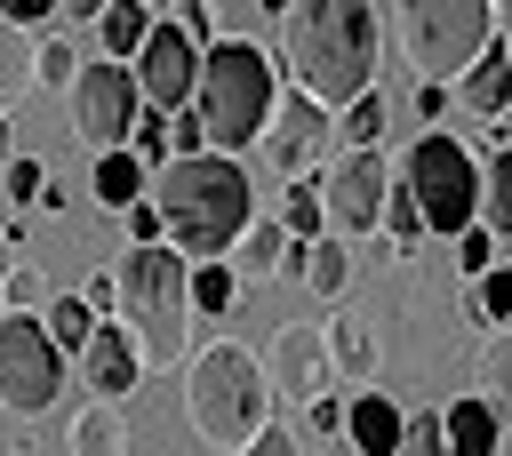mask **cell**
Returning <instances> with one entry per match:
<instances>
[{
	"mask_svg": "<svg viewBox=\"0 0 512 456\" xmlns=\"http://www.w3.org/2000/svg\"><path fill=\"white\" fill-rule=\"evenodd\" d=\"M280 224H288V240H320V224H328V192H312V184H288V200H280Z\"/></svg>",
	"mask_w": 512,
	"mask_h": 456,
	"instance_id": "cell-28",
	"label": "cell"
},
{
	"mask_svg": "<svg viewBox=\"0 0 512 456\" xmlns=\"http://www.w3.org/2000/svg\"><path fill=\"white\" fill-rule=\"evenodd\" d=\"M280 64L312 104L352 112L376 88V8L368 0H296L280 16Z\"/></svg>",
	"mask_w": 512,
	"mask_h": 456,
	"instance_id": "cell-1",
	"label": "cell"
},
{
	"mask_svg": "<svg viewBox=\"0 0 512 456\" xmlns=\"http://www.w3.org/2000/svg\"><path fill=\"white\" fill-rule=\"evenodd\" d=\"M128 152H136V160L160 176V168L176 160V144H168V120H160V112H144V120H136V136H128Z\"/></svg>",
	"mask_w": 512,
	"mask_h": 456,
	"instance_id": "cell-33",
	"label": "cell"
},
{
	"mask_svg": "<svg viewBox=\"0 0 512 456\" xmlns=\"http://www.w3.org/2000/svg\"><path fill=\"white\" fill-rule=\"evenodd\" d=\"M72 120H80V136H88L96 152H128L136 120H144L136 72H120L112 56H104V64H88V72L72 80Z\"/></svg>",
	"mask_w": 512,
	"mask_h": 456,
	"instance_id": "cell-10",
	"label": "cell"
},
{
	"mask_svg": "<svg viewBox=\"0 0 512 456\" xmlns=\"http://www.w3.org/2000/svg\"><path fill=\"white\" fill-rule=\"evenodd\" d=\"M232 296H240V272L232 264H192V312H232Z\"/></svg>",
	"mask_w": 512,
	"mask_h": 456,
	"instance_id": "cell-30",
	"label": "cell"
},
{
	"mask_svg": "<svg viewBox=\"0 0 512 456\" xmlns=\"http://www.w3.org/2000/svg\"><path fill=\"white\" fill-rule=\"evenodd\" d=\"M88 184H96V200H104V208H120V216H128V208L152 192V168H144L136 152H96V176H88Z\"/></svg>",
	"mask_w": 512,
	"mask_h": 456,
	"instance_id": "cell-21",
	"label": "cell"
},
{
	"mask_svg": "<svg viewBox=\"0 0 512 456\" xmlns=\"http://www.w3.org/2000/svg\"><path fill=\"white\" fill-rule=\"evenodd\" d=\"M480 224H488L496 240H512V144H496V152L480 160Z\"/></svg>",
	"mask_w": 512,
	"mask_h": 456,
	"instance_id": "cell-23",
	"label": "cell"
},
{
	"mask_svg": "<svg viewBox=\"0 0 512 456\" xmlns=\"http://www.w3.org/2000/svg\"><path fill=\"white\" fill-rule=\"evenodd\" d=\"M456 272H472V280H480V272H496V232H488V224L456 232Z\"/></svg>",
	"mask_w": 512,
	"mask_h": 456,
	"instance_id": "cell-37",
	"label": "cell"
},
{
	"mask_svg": "<svg viewBox=\"0 0 512 456\" xmlns=\"http://www.w3.org/2000/svg\"><path fill=\"white\" fill-rule=\"evenodd\" d=\"M488 8H496V24H504V32H512V0H488Z\"/></svg>",
	"mask_w": 512,
	"mask_h": 456,
	"instance_id": "cell-48",
	"label": "cell"
},
{
	"mask_svg": "<svg viewBox=\"0 0 512 456\" xmlns=\"http://www.w3.org/2000/svg\"><path fill=\"white\" fill-rule=\"evenodd\" d=\"M440 432H448V456H496L504 416H496L480 392H464V400H448V408H440Z\"/></svg>",
	"mask_w": 512,
	"mask_h": 456,
	"instance_id": "cell-16",
	"label": "cell"
},
{
	"mask_svg": "<svg viewBox=\"0 0 512 456\" xmlns=\"http://www.w3.org/2000/svg\"><path fill=\"white\" fill-rule=\"evenodd\" d=\"M280 256H288V224H280V216H256V224L240 232V248H232V272L264 280V272H280Z\"/></svg>",
	"mask_w": 512,
	"mask_h": 456,
	"instance_id": "cell-24",
	"label": "cell"
},
{
	"mask_svg": "<svg viewBox=\"0 0 512 456\" xmlns=\"http://www.w3.org/2000/svg\"><path fill=\"white\" fill-rule=\"evenodd\" d=\"M72 16H104V0H64V24H72Z\"/></svg>",
	"mask_w": 512,
	"mask_h": 456,
	"instance_id": "cell-46",
	"label": "cell"
},
{
	"mask_svg": "<svg viewBox=\"0 0 512 456\" xmlns=\"http://www.w3.org/2000/svg\"><path fill=\"white\" fill-rule=\"evenodd\" d=\"M152 208L168 224V248L184 264H216L224 248H240V232L256 224L248 208V168L224 160V152H192V160H168L152 176Z\"/></svg>",
	"mask_w": 512,
	"mask_h": 456,
	"instance_id": "cell-2",
	"label": "cell"
},
{
	"mask_svg": "<svg viewBox=\"0 0 512 456\" xmlns=\"http://www.w3.org/2000/svg\"><path fill=\"white\" fill-rule=\"evenodd\" d=\"M200 40L168 16V24H152V40H144V56L128 64L136 72V96H144V112H160V120H176L192 96H200Z\"/></svg>",
	"mask_w": 512,
	"mask_h": 456,
	"instance_id": "cell-9",
	"label": "cell"
},
{
	"mask_svg": "<svg viewBox=\"0 0 512 456\" xmlns=\"http://www.w3.org/2000/svg\"><path fill=\"white\" fill-rule=\"evenodd\" d=\"M392 32H400L408 72H424V80H464V72L496 48V8H488V0H400Z\"/></svg>",
	"mask_w": 512,
	"mask_h": 456,
	"instance_id": "cell-6",
	"label": "cell"
},
{
	"mask_svg": "<svg viewBox=\"0 0 512 456\" xmlns=\"http://www.w3.org/2000/svg\"><path fill=\"white\" fill-rule=\"evenodd\" d=\"M472 312H480V320H496V328L512 320V264H496V272H480V280H472Z\"/></svg>",
	"mask_w": 512,
	"mask_h": 456,
	"instance_id": "cell-32",
	"label": "cell"
},
{
	"mask_svg": "<svg viewBox=\"0 0 512 456\" xmlns=\"http://www.w3.org/2000/svg\"><path fill=\"white\" fill-rule=\"evenodd\" d=\"M264 376H272V400H296V408H312L320 392H336L328 328H312V320H280V336H272V352H264Z\"/></svg>",
	"mask_w": 512,
	"mask_h": 456,
	"instance_id": "cell-11",
	"label": "cell"
},
{
	"mask_svg": "<svg viewBox=\"0 0 512 456\" xmlns=\"http://www.w3.org/2000/svg\"><path fill=\"white\" fill-rule=\"evenodd\" d=\"M200 128H208V152H248V144H264V128H272V112H280V72H272V56L256 48V40H216L208 56H200Z\"/></svg>",
	"mask_w": 512,
	"mask_h": 456,
	"instance_id": "cell-5",
	"label": "cell"
},
{
	"mask_svg": "<svg viewBox=\"0 0 512 456\" xmlns=\"http://www.w3.org/2000/svg\"><path fill=\"white\" fill-rule=\"evenodd\" d=\"M400 456H448V432H440V408H424V416H408V440H400Z\"/></svg>",
	"mask_w": 512,
	"mask_h": 456,
	"instance_id": "cell-38",
	"label": "cell"
},
{
	"mask_svg": "<svg viewBox=\"0 0 512 456\" xmlns=\"http://www.w3.org/2000/svg\"><path fill=\"white\" fill-rule=\"evenodd\" d=\"M80 72H88V64H80V48L48 32V40H40V80H48V88H64V80H80Z\"/></svg>",
	"mask_w": 512,
	"mask_h": 456,
	"instance_id": "cell-36",
	"label": "cell"
},
{
	"mask_svg": "<svg viewBox=\"0 0 512 456\" xmlns=\"http://www.w3.org/2000/svg\"><path fill=\"white\" fill-rule=\"evenodd\" d=\"M64 0H0V24H16V32H32V24H48Z\"/></svg>",
	"mask_w": 512,
	"mask_h": 456,
	"instance_id": "cell-42",
	"label": "cell"
},
{
	"mask_svg": "<svg viewBox=\"0 0 512 456\" xmlns=\"http://www.w3.org/2000/svg\"><path fill=\"white\" fill-rule=\"evenodd\" d=\"M344 440L360 448V456H400V440H408V408L392 400V392H352V408H344Z\"/></svg>",
	"mask_w": 512,
	"mask_h": 456,
	"instance_id": "cell-15",
	"label": "cell"
},
{
	"mask_svg": "<svg viewBox=\"0 0 512 456\" xmlns=\"http://www.w3.org/2000/svg\"><path fill=\"white\" fill-rule=\"evenodd\" d=\"M264 8H272V16H288V8H296V0H264Z\"/></svg>",
	"mask_w": 512,
	"mask_h": 456,
	"instance_id": "cell-49",
	"label": "cell"
},
{
	"mask_svg": "<svg viewBox=\"0 0 512 456\" xmlns=\"http://www.w3.org/2000/svg\"><path fill=\"white\" fill-rule=\"evenodd\" d=\"M408 112H416L424 128H440V120H448V88H440V80H424V88L408 96Z\"/></svg>",
	"mask_w": 512,
	"mask_h": 456,
	"instance_id": "cell-43",
	"label": "cell"
},
{
	"mask_svg": "<svg viewBox=\"0 0 512 456\" xmlns=\"http://www.w3.org/2000/svg\"><path fill=\"white\" fill-rule=\"evenodd\" d=\"M40 328H48V344H56L64 360H80V352H88V336H96V312H88L80 296H48Z\"/></svg>",
	"mask_w": 512,
	"mask_h": 456,
	"instance_id": "cell-27",
	"label": "cell"
},
{
	"mask_svg": "<svg viewBox=\"0 0 512 456\" xmlns=\"http://www.w3.org/2000/svg\"><path fill=\"white\" fill-rule=\"evenodd\" d=\"M384 120H392V104H384V96L368 88V96H360V104H352V112L336 120V136H344L352 152H376V136H384Z\"/></svg>",
	"mask_w": 512,
	"mask_h": 456,
	"instance_id": "cell-29",
	"label": "cell"
},
{
	"mask_svg": "<svg viewBox=\"0 0 512 456\" xmlns=\"http://www.w3.org/2000/svg\"><path fill=\"white\" fill-rule=\"evenodd\" d=\"M64 392V352L48 344L40 312H0V408L40 416Z\"/></svg>",
	"mask_w": 512,
	"mask_h": 456,
	"instance_id": "cell-8",
	"label": "cell"
},
{
	"mask_svg": "<svg viewBox=\"0 0 512 456\" xmlns=\"http://www.w3.org/2000/svg\"><path fill=\"white\" fill-rule=\"evenodd\" d=\"M80 304H88L96 320H120V280H112V272H96V280L80 288Z\"/></svg>",
	"mask_w": 512,
	"mask_h": 456,
	"instance_id": "cell-41",
	"label": "cell"
},
{
	"mask_svg": "<svg viewBox=\"0 0 512 456\" xmlns=\"http://www.w3.org/2000/svg\"><path fill=\"white\" fill-rule=\"evenodd\" d=\"M184 424L192 440H208L216 456H248V440L272 424V376L248 344L216 336L184 360Z\"/></svg>",
	"mask_w": 512,
	"mask_h": 456,
	"instance_id": "cell-3",
	"label": "cell"
},
{
	"mask_svg": "<svg viewBox=\"0 0 512 456\" xmlns=\"http://www.w3.org/2000/svg\"><path fill=\"white\" fill-rule=\"evenodd\" d=\"M296 280H304L312 296H344V288H352V256H344V240H312V248L296 256Z\"/></svg>",
	"mask_w": 512,
	"mask_h": 456,
	"instance_id": "cell-26",
	"label": "cell"
},
{
	"mask_svg": "<svg viewBox=\"0 0 512 456\" xmlns=\"http://www.w3.org/2000/svg\"><path fill=\"white\" fill-rule=\"evenodd\" d=\"M472 392H480L496 416H512V328H488V336H480V352H472Z\"/></svg>",
	"mask_w": 512,
	"mask_h": 456,
	"instance_id": "cell-20",
	"label": "cell"
},
{
	"mask_svg": "<svg viewBox=\"0 0 512 456\" xmlns=\"http://www.w3.org/2000/svg\"><path fill=\"white\" fill-rule=\"evenodd\" d=\"M400 184L416 192L424 232L456 240V232H472V224H480V152H472L464 136H440V128H432V136H416V152H408Z\"/></svg>",
	"mask_w": 512,
	"mask_h": 456,
	"instance_id": "cell-7",
	"label": "cell"
},
{
	"mask_svg": "<svg viewBox=\"0 0 512 456\" xmlns=\"http://www.w3.org/2000/svg\"><path fill=\"white\" fill-rule=\"evenodd\" d=\"M8 160H16V144H8V112H0V168H8Z\"/></svg>",
	"mask_w": 512,
	"mask_h": 456,
	"instance_id": "cell-47",
	"label": "cell"
},
{
	"mask_svg": "<svg viewBox=\"0 0 512 456\" xmlns=\"http://www.w3.org/2000/svg\"><path fill=\"white\" fill-rule=\"evenodd\" d=\"M24 88H40V40H24L16 24H0V112H8Z\"/></svg>",
	"mask_w": 512,
	"mask_h": 456,
	"instance_id": "cell-25",
	"label": "cell"
},
{
	"mask_svg": "<svg viewBox=\"0 0 512 456\" xmlns=\"http://www.w3.org/2000/svg\"><path fill=\"white\" fill-rule=\"evenodd\" d=\"M392 160L384 152H344L328 168V224L336 232H384V200H392Z\"/></svg>",
	"mask_w": 512,
	"mask_h": 456,
	"instance_id": "cell-13",
	"label": "cell"
},
{
	"mask_svg": "<svg viewBox=\"0 0 512 456\" xmlns=\"http://www.w3.org/2000/svg\"><path fill=\"white\" fill-rule=\"evenodd\" d=\"M344 408H352V400H336V392H320V400L304 408V432H312V440H328V432H344Z\"/></svg>",
	"mask_w": 512,
	"mask_h": 456,
	"instance_id": "cell-39",
	"label": "cell"
},
{
	"mask_svg": "<svg viewBox=\"0 0 512 456\" xmlns=\"http://www.w3.org/2000/svg\"><path fill=\"white\" fill-rule=\"evenodd\" d=\"M72 456H128V408L88 392V408L72 416Z\"/></svg>",
	"mask_w": 512,
	"mask_h": 456,
	"instance_id": "cell-18",
	"label": "cell"
},
{
	"mask_svg": "<svg viewBox=\"0 0 512 456\" xmlns=\"http://www.w3.org/2000/svg\"><path fill=\"white\" fill-rule=\"evenodd\" d=\"M0 312H8V304H0Z\"/></svg>",
	"mask_w": 512,
	"mask_h": 456,
	"instance_id": "cell-52",
	"label": "cell"
},
{
	"mask_svg": "<svg viewBox=\"0 0 512 456\" xmlns=\"http://www.w3.org/2000/svg\"><path fill=\"white\" fill-rule=\"evenodd\" d=\"M80 376H88L96 400H128V392L144 384V352H136L128 320H96V336H88V352H80Z\"/></svg>",
	"mask_w": 512,
	"mask_h": 456,
	"instance_id": "cell-14",
	"label": "cell"
},
{
	"mask_svg": "<svg viewBox=\"0 0 512 456\" xmlns=\"http://www.w3.org/2000/svg\"><path fill=\"white\" fill-rule=\"evenodd\" d=\"M248 456H304V440H296L288 424H264V432L248 440Z\"/></svg>",
	"mask_w": 512,
	"mask_h": 456,
	"instance_id": "cell-44",
	"label": "cell"
},
{
	"mask_svg": "<svg viewBox=\"0 0 512 456\" xmlns=\"http://www.w3.org/2000/svg\"><path fill=\"white\" fill-rule=\"evenodd\" d=\"M96 32H104V56H112V64H136L144 40H152V0H104Z\"/></svg>",
	"mask_w": 512,
	"mask_h": 456,
	"instance_id": "cell-19",
	"label": "cell"
},
{
	"mask_svg": "<svg viewBox=\"0 0 512 456\" xmlns=\"http://www.w3.org/2000/svg\"><path fill=\"white\" fill-rule=\"evenodd\" d=\"M152 8H176V0H152Z\"/></svg>",
	"mask_w": 512,
	"mask_h": 456,
	"instance_id": "cell-50",
	"label": "cell"
},
{
	"mask_svg": "<svg viewBox=\"0 0 512 456\" xmlns=\"http://www.w3.org/2000/svg\"><path fill=\"white\" fill-rule=\"evenodd\" d=\"M40 192H48V168L16 152V160L0 168V200H8V208H40Z\"/></svg>",
	"mask_w": 512,
	"mask_h": 456,
	"instance_id": "cell-31",
	"label": "cell"
},
{
	"mask_svg": "<svg viewBox=\"0 0 512 456\" xmlns=\"http://www.w3.org/2000/svg\"><path fill=\"white\" fill-rule=\"evenodd\" d=\"M328 360H336V376H352L360 392L376 384V336H368V320H328Z\"/></svg>",
	"mask_w": 512,
	"mask_h": 456,
	"instance_id": "cell-22",
	"label": "cell"
},
{
	"mask_svg": "<svg viewBox=\"0 0 512 456\" xmlns=\"http://www.w3.org/2000/svg\"><path fill=\"white\" fill-rule=\"evenodd\" d=\"M384 232H392V248H408V240L424 232V208H416L408 184H392V200H384Z\"/></svg>",
	"mask_w": 512,
	"mask_h": 456,
	"instance_id": "cell-34",
	"label": "cell"
},
{
	"mask_svg": "<svg viewBox=\"0 0 512 456\" xmlns=\"http://www.w3.org/2000/svg\"><path fill=\"white\" fill-rule=\"evenodd\" d=\"M176 24L200 40V48H216V24H208V0H176Z\"/></svg>",
	"mask_w": 512,
	"mask_h": 456,
	"instance_id": "cell-45",
	"label": "cell"
},
{
	"mask_svg": "<svg viewBox=\"0 0 512 456\" xmlns=\"http://www.w3.org/2000/svg\"><path fill=\"white\" fill-rule=\"evenodd\" d=\"M112 280H120V320H128L144 368H184L192 360V336H184L192 328V264L168 240H152V248H128L112 264Z\"/></svg>",
	"mask_w": 512,
	"mask_h": 456,
	"instance_id": "cell-4",
	"label": "cell"
},
{
	"mask_svg": "<svg viewBox=\"0 0 512 456\" xmlns=\"http://www.w3.org/2000/svg\"><path fill=\"white\" fill-rule=\"evenodd\" d=\"M328 136H336V112H328V104H312L304 88H288V96H280V112H272V128H264V160H272L288 184H304V176L320 168Z\"/></svg>",
	"mask_w": 512,
	"mask_h": 456,
	"instance_id": "cell-12",
	"label": "cell"
},
{
	"mask_svg": "<svg viewBox=\"0 0 512 456\" xmlns=\"http://www.w3.org/2000/svg\"><path fill=\"white\" fill-rule=\"evenodd\" d=\"M152 240H168V224H160L152 200H136V208H128V248H152Z\"/></svg>",
	"mask_w": 512,
	"mask_h": 456,
	"instance_id": "cell-40",
	"label": "cell"
},
{
	"mask_svg": "<svg viewBox=\"0 0 512 456\" xmlns=\"http://www.w3.org/2000/svg\"><path fill=\"white\" fill-rule=\"evenodd\" d=\"M0 296H8V312H48V280H40L32 264H8V280H0Z\"/></svg>",
	"mask_w": 512,
	"mask_h": 456,
	"instance_id": "cell-35",
	"label": "cell"
},
{
	"mask_svg": "<svg viewBox=\"0 0 512 456\" xmlns=\"http://www.w3.org/2000/svg\"><path fill=\"white\" fill-rule=\"evenodd\" d=\"M456 104H464L472 120H496V112L512 104V56H504V48H488V56L456 80Z\"/></svg>",
	"mask_w": 512,
	"mask_h": 456,
	"instance_id": "cell-17",
	"label": "cell"
},
{
	"mask_svg": "<svg viewBox=\"0 0 512 456\" xmlns=\"http://www.w3.org/2000/svg\"><path fill=\"white\" fill-rule=\"evenodd\" d=\"M504 56H512V40H504Z\"/></svg>",
	"mask_w": 512,
	"mask_h": 456,
	"instance_id": "cell-51",
	"label": "cell"
}]
</instances>
